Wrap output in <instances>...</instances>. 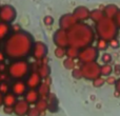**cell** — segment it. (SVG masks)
Returning a JSON list of instances; mask_svg holds the SVG:
<instances>
[{"instance_id":"1","label":"cell","mask_w":120,"mask_h":116,"mask_svg":"<svg viewBox=\"0 0 120 116\" xmlns=\"http://www.w3.org/2000/svg\"><path fill=\"white\" fill-rule=\"evenodd\" d=\"M34 39L30 33L25 31H19L11 33V35L4 40L3 51L6 57L12 60L25 59L32 53Z\"/></svg>"},{"instance_id":"2","label":"cell","mask_w":120,"mask_h":116,"mask_svg":"<svg viewBox=\"0 0 120 116\" xmlns=\"http://www.w3.org/2000/svg\"><path fill=\"white\" fill-rule=\"evenodd\" d=\"M68 46L79 50L92 46L95 41V31L85 22H77L68 31Z\"/></svg>"},{"instance_id":"3","label":"cell","mask_w":120,"mask_h":116,"mask_svg":"<svg viewBox=\"0 0 120 116\" xmlns=\"http://www.w3.org/2000/svg\"><path fill=\"white\" fill-rule=\"evenodd\" d=\"M95 33L97 34L98 38L110 41L116 38V36L118 35V27L113 19L103 17L101 20L96 23Z\"/></svg>"},{"instance_id":"4","label":"cell","mask_w":120,"mask_h":116,"mask_svg":"<svg viewBox=\"0 0 120 116\" xmlns=\"http://www.w3.org/2000/svg\"><path fill=\"white\" fill-rule=\"evenodd\" d=\"M31 64L25 59L13 60L8 66V74L14 80L23 79L30 74Z\"/></svg>"},{"instance_id":"5","label":"cell","mask_w":120,"mask_h":116,"mask_svg":"<svg viewBox=\"0 0 120 116\" xmlns=\"http://www.w3.org/2000/svg\"><path fill=\"white\" fill-rule=\"evenodd\" d=\"M79 69L81 72V76L89 80H94L100 76V66H98L97 62L82 63V66Z\"/></svg>"},{"instance_id":"6","label":"cell","mask_w":120,"mask_h":116,"mask_svg":"<svg viewBox=\"0 0 120 116\" xmlns=\"http://www.w3.org/2000/svg\"><path fill=\"white\" fill-rule=\"evenodd\" d=\"M99 51L96 49V46H86L79 51L78 58L81 63H89V62H96L98 58Z\"/></svg>"},{"instance_id":"7","label":"cell","mask_w":120,"mask_h":116,"mask_svg":"<svg viewBox=\"0 0 120 116\" xmlns=\"http://www.w3.org/2000/svg\"><path fill=\"white\" fill-rule=\"evenodd\" d=\"M17 17V12L15 8L10 4H4L0 6V21L11 24L14 22Z\"/></svg>"},{"instance_id":"8","label":"cell","mask_w":120,"mask_h":116,"mask_svg":"<svg viewBox=\"0 0 120 116\" xmlns=\"http://www.w3.org/2000/svg\"><path fill=\"white\" fill-rule=\"evenodd\" d=\"M48 46L44 44L43 42H34L33 48H32V56L35 58L36 60H39L41 61L43 58L46 57L48 55Z\"/></svg>"},{"instance_id":"9","label":"cell","mask_w":120,"mask_h":116,"mask_svg":"<svg viewBox=\"0 0 120 116\" xmlns=\"http://www.w3.org/2000/svg\"><path fill=\"white\" fill-rule=\"evenodd\" d=\"M54 43L59 48H68V32L63 30H58L54 34Z\"/></svg>"},{"instance_id":"10","label":"cell","mask_w":120,"mask_h":116,"mask_svg":"<svg viewBox=\"0 0 120 116\" xmlns=\"http://www.w3.org/2000/svg\"><path fill=\"white\" fill-rule=\"evenodd\" d=\"M11 93H13L15 96H23L25 94V92L27 91V87L25 85V81L22 79L19 80H14V82L11 85Z\"/></svg>"},{"instance_id":"11","label":"cell","mask_w":120,"mask_h":116,"mask_svg":"<svg viewBox=\"0 0 120 116\" xmlns=\"http://www.w3.org/2000/svg\"><path fill=\"white\" fill-rule=\"evenodd\" d=\"M78 21L75 19V17L73 16V14H64L63 16H61L59 20V27L60 30L68 32L73 25H75Z\"/></svg>"},{"instance_id":"12","label":"cell","mask_w":120,"mask_h":116,"mask_svg":"<svg viewBox=\"0 0 120 116\" xmlns=\"http://www.w3.org/2000/svg\"><path fill=\"white\" fill-rule=\"evenodd\" d=\"M42 82V78L38 72H31L26 76V80H25V85H26L27 89H37L39 85Z\"/></svg>"},{"instance_id":"13","label":"cell","mask_w":120,"mask_h":116,"mask_svg":"<svg viewBox=\"0 0 120 116\" xmlns=\"http://www.w3.org/2000/svg\"><path fill=\"white\" fill-rule=\"evenodd\" d=\"M30 109V104L24 99L17 100L15 106L13 107V113L17 116H25Z\"/></svg>"},{"instance_id":"14","label":"cell","mask_w":120,"mask_h":116,"mask_svg":"<svg viewBox=\"0 0 120 116\" xmlns=\"http://www.w3.org/2000/svg\"><path fill=\"white\" fill-rule=\"evenodd\" d=\"M73 16L78 22H84L86 19L90 18V10L85 6H78L74 10Z\"/></svg>"},{"instance_id":"15","label":"cell","mask_w":120,"mask_h":116,"mask_svg":"<svg viewBox=\"0 0 120 116\" xmlns=\"http://www.w3.org/2000/svg\"><path fill=\"white\" fill-rule=\"evenodd\" d=\"M23 96H24V100L29 104H35L37 102V100L40 98L36 89H27V91L25 92V94Z\"/></svg>"},{"instance_id":"16","label":"cell","mask_w":120,"mask_h":116,"mask_svg":"<svg viewBox=\"0 0 120 116\" xmlns=\"http://www.w3.org/2000/svg\"><path fill=\"white\" fill-rule=\"evenodd\" d=\"M46 102H48V110L51 112H56L58 110V99H57L55 94L50 93L45 97Z\"/></svg>"},{"instance_id":"17","label":"cell","mask_w":120,"mask_h":116,"mask_svg":"<svg viewBox=\"0 0 120 116\" xmlns=\"http://www.w3.org/2000/svg\"><path fill=\"white\" fill-rule=\"evenodd\" d=\"M12 33L11 24L0 21V41H4Z\"/></svg>"},{"instance_id":"18","label":"cell","mask_w":120,"mask_h":116,"mask_svg":"<svg viewBox=\"0 0 120 116\" xmlns=\"http://www.w3.org/2000/svg\"><path fill=\"white\" fill-rule=\"evenodd\" d=\"M17 96H15L13 93L8 92V93L3 95V106L8 107V108H13L15 104L17 102Z\"/></svg>"},{"instance_id":"19","label":"cell","mask_w":120,"mask_h":116,"mask_svg":"<svg viewBox=\"0 0 120 116\" xmlns=\"http://www.w3.org/2000/svg\"><path fill=\"white\" fill-rule=\"evenodd\" d=\"M118 10H119V8L116 5V4H109V5H106L105 8H104L103 15H104V17H106V18L113 19L115 16H116Z\"/></svg>"},{"instance_id":"20","label":"cell","mask_w":120,"mask_h":116,"mask_svg":"<svg viewBox=\"0 0 120 116\" xmlns=\"http://www.w3.org/2000/svg\"><path fill=\"white\" fill-rule=\"evenodd\" d=\"M36 90H37V92H38L40 97L45 98L46 96L50 94V85H48V83H45L44 81H42V82L39 85V87H38Z\"/></svg>"},{"instance_id":"21","label":"cell","mask_w":120,"mask_h":116,"mask_svg":"<svg viewBox=\"0 0 120 116\" xmlns=\"http://www.w3.org/2000/svg\"><path fill=\"white\" fill-rule=\"evenodd\" d=\"M37 72H38V74L40 75L41 78H46V77L50 76L51 69H50V66H49L48 63H41Z\"/></svg>"},{"instance_id":"22","label":"cell","mask_w":120,"mask_h":116,"mask_svg":"<svg viewBox=\"0 0 120 116\" xmlns=\"http://www.w3.org/2000/svg\"><path fill=\"white\" fill-rule=\"evenodd\" d=\"M104 17L103 12L101 10H93V11H90V18L94 21V22L97 23L98 21H100L102 18Z\"/></svg>"},{"instance_id":"23","label":"cell","mask_w":120,"mask_h":116,"mask_svg":"<svg viewBox=\"0 0 120 116\" xmlns=\"http://www.w3.org/2000/svg\"><path fill=\"white\" fill-rule=\"evenodd\" d=\"M35 108L39 111L40 113L44 112V111L48 110V102H46V99L43 97H40L39 99L37 100V102L35 104Z\"/></svg>"},{"instance_id":"24","label":"cell","mask_w":120,"mask_h":116,"mask_svg":"<svg viewBox=\"0 0 120 116\" xmlns=\"http://www.w3.org/2000/svg\"><path fill=\"white\" fill-rule=\"evenodd\" d=\"M79 49L74 48V46H68V48L65 49V56H68V58H72V59H75V58H78V54H79Z\"/></svg>"},{"instance_id":"25","label":"cell","mask_w":120,"mask_h":116,"mask_svg":"<svg viewBox=\"0 0 120 116\" xmlns=\"http://www.w3.org/2000/svg\"><path fill=\"white\" fill-rule=\"evenodd\" d=\"M113 73V66L110 63H105L102 66H100V76H110Z\"/></svg>"},{"instance_id":"26","label":"cell","mask_w":120,"mask_h":116,"mask_svg":"<svg viewBox=\"0 0 120 116\" xmlns=\"http://www.w3.org/2000/svg\"><path fill=\"white\" fill-rule=\"evenodd\" d=\"M108 46H109V41L103 40V39H100V38L97 39V46H96V49H97L98 51H104V50L108 49Z\"/></svg>"},{"instance_id":"27","label":"cell","mask_w":120,"mask_h":116,"mask_svg":"<svg viewBox=\"0 0 120 116\" xmlns=\"http://www.w3.org/2000/svg\"><path fill=\"white\" fill-rule=\"evenodd\" d=\"M75 61L74 59H72V58H65L63 61V66L65 69H68V70H72V69H75Z\"/></svg>"},{"instance_id":"28","label":"cell","mask_w":120,"mask_h":116,"mask_svg":"<svg viewBox=\"0 0 120 116\" xmlns=\"http://www.w3.org/2000/svg\"><path fill=\"white\" fill-rule=\"evenodd\" d=\"M10 90H11V85H8V82H5V81H1V82H0V93H1L2 95L8 93Z\"/></svg>"},{"instance_id":"29","label":"cell","mask_w":120,"mask_h":116,"mask_svg":"<svg viewBox=\"0 0 120 116\" xmlns=\"http://www.w3.org/2000/svg\"><path fill=\"white\" fill-rule=\"evenodd\" d=\"M65 49L66 48H59V46H57L56 49H55V56L57 58H63L65 56Z\"/></svg>"},{"instance_id":"30","label":"cell","mask_w":120,"mask_h":116,"mask_svg":"<svg viewBox=\"0 0 120 116\" xmlns=\"http://www.w3.org/2000/svg\"><path fill=\"white\" fill-rule=\"evenodd\" d=\"M105 83V80H104L102 77H97V78H95L93 80V85L95 88H100V87H102V85Z\"/></svg>"},{"instance_id":"31","label":"cell","mask_w":120,"mask_h":116,"mask_svg":"<svg viewBox=\"0 0 120 116\" xmlns=\"http://www.w3.org/2000/svg\"><path fill=\"white\" fill-rule=\"evenodd\" d=\"M40 114H41V113H40L35 107H30L26 116H40Z\"/></svg>"},{"instance_id":"32","label":"cell","mask_w":120,"mask_h":116,"mask_svg":"<svg viewBox=\"0 0 120 116\" xmlns=\"http://www.w3.org/2000/svg\"><path fill=\"white\" fill-rule=\"evenodd\" d=\"M109 46H110L111 48H113V49H118L119 46H120V42H119L118 39L114 38V39H112V40L109 41Z\"/></svg>"},{"instance_id":"33","label":"cell","mask_w":120,"mask_h":116,"mask_svg":"<svg viewBox=\"0 0 120 116\" xmlns=\"http://www.w3.org/2000/svg\"><path fill=\"white\" fill-rule=\"evenodd\" d=\"M112 55L109 54V53H104L103 55H102V61L104 62V64L105 63H110L111 61H112Z\"/></svg>"},{"instance_id":"34","label":"cell","mask_w":120,"mask_h":116,"mask_svg":"<svg viewBox=\"0 0 120 116\" xmlns=\"http://www.w3.org/2000/svg\"><path fill=\"white\" fill-rule=\"evenodd\" d=\"M72 75H73V77L74 78H77V79H79V78H81V72H80V69H73V73H72Z\"/></svg>"},{"instance_id":"35","label":"cell","mask_w":120,"mask_h":116,"mask_svg":"<svg viewBox=\"0 0 120 116\" xmlns=\"http://www.w3.org/2000/svg\"><path fill=\"white\" fill-rule=\"evenodd\" d=\"M104 80H105V82L109 83V85H115V82H116V77L110 75V76H108L106 79H104Z\"/></svg>"},{"instance_id":"36","label":"cell","mask_w":120,"mask_h":116,"mask_svg":"<svg viewBox=\"0 0 120 116\" xmlns=\"http://www.w3.org/2000/svg\"><path fill=\"white\" fill-rule=\"evenodd\" d=\"M114 22L116 23L117 27H118V29H120V8L118 10V12H117L116 16L114 17Z\"/></svg>"},{"instance_id":"37","label":"cell","mask_w":120,"mask_h":116,"mask_svg":"<svg viewBox=\"0 0 120 116\" xmlns=\"http://www.w3.org/2000/svg\"><path fill=\"white\" fill-rule=\"evenodd\" d=\"M53 22H54V19H53V17L46 16L45 18H44V24H45V25H52Z\"/></svg>"},{"instance_id":"38","label":"cell","mask_w":120,"mask_h":116,"mask_svg":"<svg viewBox=\"0 0 120 116\" xmlns=\"http://www.w3.org/2000/svg\"><path fill=\"white\" fill-rule=\"evenodd\" d=\"M115 87H116V91L120 93V78L116 79V82H115Z\"/></svg>"},{"instance_id":"39","label":"cell","mask_w":120,"mask_h":116,"mask_svg":"<svg viewBox=\"0 0 120 116\" xmlns=\"http://www.w3.org/2000/svg\"><path fill=\"white\" fill-rule=\"evenodd\" d=\"M5 58H6V56L4 55V53L2 52V51H0V63H2V62L5 60Z\"/></svg>"},{"instance_id":"40","label":"cell","mask_w":120,"mask_h":116,"mask_svg":"<svg viewBox=\"0 0 120 116\" xmlns=\"http://www.w3.org/2000/svg\"><path fill=\"white\" fill-rule=\"evenodd\" d=\"M113 70H114V72L116 73V74H120V66H116L113 68Z\"/></svg>"},{"instance_id":"41","label":"cell","mask_w":120,"mask_h":116,"mask_svg":"<svg viewBox=\"0 0 120 116\" xmlns=\"http://www.w3.org/2000/svg\"><path fill=\"white\" fill-rule=\"evenodd\" d=\"M4 112H5V113H13V108H8V107H4Z\"/></svg>"},{"instance_id":"42","label":"cell","mask_w":120,"mask_h":116,"mask_svg":"<svg viewBox=\"0 0 120 116\" xmlns=\"http://www.w3.org/2000/svg\"><path fill=\"white\" fill-rule=\"evenodd\" d=\"M3 106V95L0 93V107Z\"/></svg>"}]
</instances>
